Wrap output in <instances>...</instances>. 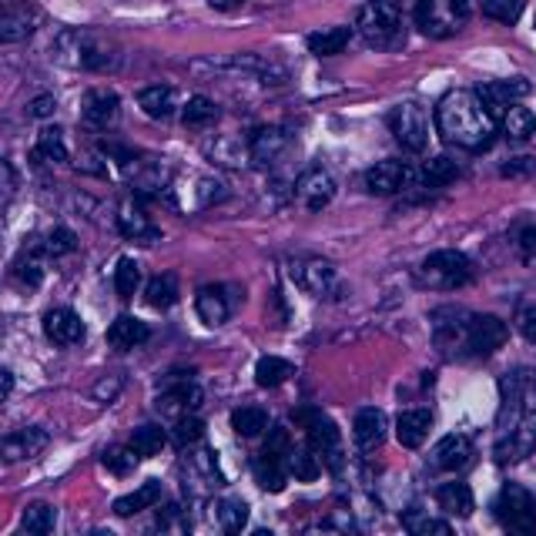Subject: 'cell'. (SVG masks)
I'll return each instance as SVG.
<instances>
[{"label":"cell","mask_w":536,"mask_h":536,"mask_svg":"<svg viewBox=\"0 0 536 536\" xmlns=\"http://www.w3.org/2000/svg\"><path fill=\"white\" fill-rule=\"evenodd\" d=\"M436 131L446 145L483 151L496 134V118L483 108L480 94L456 88L436 104Z\"/></svg>","instance_id":"obj_1"},{"label":"cell","mask_w":536,"mask_h":536,"mask_svg":"<svg viewBox=\"0 0 536 536\" xmlns=\"http://www.w3.org/2000/svg\"><path fill=\"white\" fill-rule=\"evenodd\" d=\"M356 31L376 51L399 47L406 41V11H402V0H366L356 14Z\"/></svg>","instance_id":"obj_2"},{"label":"cell","mask_w":536,"mask_h":536,"mask_svg":"<svg viewBox=\"0 0 536 536\" xmlns=\"http://www.w3.org/2000/svg\"><path fill=\"white\" fill-rule=\"evenodd\" d=\"M57 61L81 71H111L118 64V51L94 31H64L54 44Z\"/></svg>","instance_id":"obj_3"},{"label":"cell","mask_w":536,"mask_h":536,"mask_svg":"<svg viewBox=\"0 0 536 536\" xmlns=\"http://www.w3.org/2000/svg\"><path fill=\"white\" fill-rule=\"evenodd\" d=\"M473 0H416V27L433 41H449L469 24Z\"/></svg>","instance_id":"obj_4"},{"label":"cell","mask_w":536,"mask_h":536,"mask_svg":"<svg viewBox=\"0 0 536 536\" xmlns=\"http://www.w3.org/2000/svg\"><path fill=\"white\" fill-rule=\"evenodd\" d=\"M419 282L436 292L463 289V285L473 282V262H469L463 252H456V248H443V252H433L429 258H423V265H419Z\"/></svg>","instance_id":"obj_5"},{"label":"cell","mask_w":536,"mask_h":536,"mask_svg":"<svg viewBox=\"0 0 536 536\" xmlns=\"http://www.w3.org/2000/svg\"><path fill=\"white\" fill-rule=\"evenodd\" d=\"M295 423L305 429V446H309L315 456L325 459L332 469L342 466V449H339L342 436H339V426H335L329 416H322L319 409H299Z\"/></svg>","instance_id":"obj_6"},{"label":"cell","mask_w":536,"mask_h":536,"mask_svg":"<svg viewBox=\"0 0 536 536\" xmlns=\"http://www.w3.org/2000/svg\"><path fill=\"white\" fill-rule=\"evenodd\" d=\"M493 513L506 530L513 533H533L536 530V500L530 490H523L520 483H506L500 496L493 503Z\"/></svg>","instance_id":"obj_7"},{"label":"cell","mask_w":536,"mask_h":536,"mask_svg":"<svg viewBox=\"0 0 536 536\" xmlns=\"http://www.w3.org/2000/svg\"><path fill=\"white\" fill-rule=\"evenodd\" d=\"M389 131L396 134L399 145L406 151H413V155L426 151V145H429V114H426V108L416 101L396 104V108L389 111Z\"/></svg>","instance_id":"obj_8"},{"label":"cell","mask_w":536,"mask_h":536,"mask_svg":"<svg viewBox=\"0 0 536 536\" xmlns=\"http://www.w3.org/2000/svg\"><path fill=\"white\" fill-rule=\"evenodd\" d=\"M292 279L299 285L302 292L315 295V299H329L342 289L339 282V272H335V265L329 258H319V255H302L292 262Z\"/></svg>","instance_id":"obj_9"},{"label":"cell","mask_w":536,"mask_h":536,"mask_svg":"<svg viewBox=\"0 0 536 536\" xmlns=\"http://www.w3.org/2000/svg\"><path fill=\"white\" fill-rule=\"evenodd\" d=\"M510 339L503 319L496 315H466V339H463V356H493L496 349H503V342Z\"/></svg>","instance_id":"obj_10"},{"label":"cell","mask_w":536,"mask_h":536,"mask_svg":"<svg viewBox=\"0 0 536 536\" xmlns=\"http://www.w3.org/2000/svg\"><path fill=\"white\" fill-rule=\"evenodd\" d=\"M222 198H225V185L208 175H195L185 188L181 185L165 188V201H171L178 212H201V208H212Z\"/></svg>","instance_id":"obj_11"},{"label":"cell","mask_w":536,"mask_h":536,"mask_svg":"<svg viewBox=\"0 0 536 536\" xmlns=\"http://www.w3.org/2000/svg\"><path fill=\"white\" fill-rule=\"evenodd\" d=\"M41 24V11L27 0H4L0 4V44H17L31 37Z\"/></svg>","instance_id":"obj_12"},{"label":"cell","mask_w":536,"mask_h":536,"mask_svg":"<svg viewBox=\"0 0 536 536\" xmlns=\"http://www.w3.org/2000/svg\"><path fill=\"white\" fill-rule=\"evenodd\" d=\"M118 232L128 238V242H138V245H155L161 238V228L151 222V215L145 212L141 198H124L118 205Z\"/></svg>","instance_id":"obj_13"},{"label":"cell","mask_w":536,"mask_h":536,"mask_svg":"<svg viewBox=\"0 0 536 536\" xmlns=\"http://www.w3.org/2000/svg\"><path fill=\"white\" fill-rule=\"evenodd\" d=\"M201 402H205V389H201L195 379H178V382H171L168 389H161L158 413L175 423V419H181V416L198 413Z\"/></svg>","instance_id":"obj_14"},{"label":"cell","mask_w":536,"mask_h":536,"mask_svg":"<svg viewBox=\"0 0 536 536\" xmlns=\"http://www.w3.org/2000/svg\"><path fill=\"white\" fill-rule=\"evenodd\" d=\"M51 443L47 429L41 426H24L17 433H7L0 436V459L4 463H27V459H37Z\"/></svg>","instance_id":"obj_15"},{"label":"cell","mask_w":536,"mask_h":536,"mask_svg":"<svg viewBox=\"0 0 536 536\" xmlns=\"http://www.w3.org/2000/svg\"><path fill=\"white\" fill-rule=\"evenodd\" d=\"M289 145H292V134L285 128L268 124V128H258L252 138H248V161H252L255 168H272L275 161L289 151Z\"/></svg>","instance_id":"obj_16"},{"label":"cell","mask_w":536,"mask_h":536,"mask_svg":"<svg viewBox=\"0 0 536 536\" xmlns=\"http://www.w3.org/2000/svg\"><path fill=\"white\" fill-rule=\"evenodd\" d=\"M295 198H299L309 212H322V208L335 198V178L325 168L302 171L299 181H295Z\"/></svg>","instance_id":"obj_17"},{"label":"cell","mask_w":536,"mask_h":536,"mask_svg":"<svg viewBox=\"0 0 536 536\" xmlns=\"http://www.w3.org/2000/svg\"><path fill=\"white\" fill-rule=\"evenodd\" d=\"M476 94H480L483 108L490 111L493 118H503V111L510 108V104L523 101L526 94H530V84H526V78H506V81L483 84V88H476Z\"/></svg>","instance_id":"obj_18"},{"label":"cell","mask_w":536,"mask_h":536,"mask_svg":"<svg viewBox=\"0 0 536 536\" xmlns=\"http://www.w3.org/2000/svg\"><path fill=\"white\" fill-rule=\"evenodd\" d=\"M44 335L54 346H81L84 342V322L81 315L67 305H57L44 315Z\"/></svg>","instance_id":"obj_19"},{"label":"cell","mask_w":536,"mask_h":536,"mask_svg":"<svg viewBox=\"0 0 536 536\" xmlns=\"http://www.w3.org/2000/svg\"><path fill=\"white\" fill-rule=\"evenodd\" d=\"M413 178V171H409L406 161H379V165H372L366 171V188L372 195H396L399 188H406V181Z\"/></svg>","instance_id":"obj_20"},{"label":"cell","mask_w":536,"mask_h":536,"mask_svg":"<svg viewBox=\"0 0 536 536\" xmlns=\"http://www.w3.org/2000/svg\"><path fill=\"white\" fill-rule=\"evenodd\" d=\"M118 108H121V101L114 91L91 88L81 101V118L84 124H91V128H108V124L118 118Z\"/></svg>","instance_id":"obj_21"},{"label":"cell","mask_w":536,"mask_h":536,"mask_svg":"<svg viewBox=\"0 0 536 536\" xmlns=\"http://www.w3.org/2000/svg\"><path fill=\"white\" fill-rule=\"evenodd\" d=\"M352 429H356V446L362 449V453H376V449L386 443L389 419L382 409H359Z\"/></svg>","instance_id":"obj_22"},{"label":"cell","mask_w":536,"mask_h":536,"mask_svg":"<svg viewBox=\"0 0 536 536\" xmlns=\"http://www.w3.org/2000/svg\"><path fill=\"white\" fill-rule=\"evenodd\" d=\"M469 456H473V443H469V436L453 433V436L439 439L433 456H429V463H433V469H443V473H456V469H463L469 463Z\"/></svg>","instance_id":"obj_23"},{"label":"cell","mask_w":536,"mask_h":536,"mask_svg":"<svg viewBox=\"0 0 536 536\" xmlns=\"http://www.w3.org/2000/svg\"><path fill=\"white\" fill-rule=\"evenodd\" d=\"M252 473H255V483L262 486L265 493H282L285 483H289V463H285V456L268 453V449H262V453L252 459Z\"/></svg>","instance_id":"obj_24"},{"label":"cell","mask_w":536,"mask_h":536,"mask_svg":"<svg viewBox=\"0 0 536 536\" xmlns=\"http://www.w3.org/2000/svg\"><path fill=\"white\" fill-rule=\"evenodd\" d=\"M11 282L17 285V289L24 292H34L37 285L44 282V248H24L21 255L14 258L11 265Z\"/></svg>","instance_id":"obj_25"},{"label":"cell","mask_w":536,"mask_h":536,"mask_svg":"<svg viewBox=\"0 0 536 536\" xmlns=\"http://www.w3.org/2000/svg\"><path fill=\"white\" fill-rule=\"evenodd\" d=\"M148 335H151V329L138 319V315H118L108 329V346L118 352H131V349H138L141 342H148Z\"/></svg>","instance_id":"obj_26"},{"label":"cell","mask_w":536,"mask_h":536,"mask_svg":"<svg viewBox=\"0 0 536 536\" xmlns=\"http://www.w3.org/2000/svg\"><path fill=\"white\" fill-rule=\"evenodd\" d=\"M429 429H433V413L429 409H406L396 419V439L406 449H419L426 443Z\"/></svg>","instance_id":"obj_27"},{"label":"cell","mask_w":536,"mask_h":536,"mask_svg":"<svg viewBox=\"0 0 536 536\" xmlns=\"http://www.w3.org/2000/svg\"><path fill=\"white\" fill-rule=\"evenodd\" d=\"M195 309L205 325H222L228 322V315H232V302H228V292L222 285H205L195 299Z\"/></svg>","instance_id":"obj_28"},{"label":"cell","mask_w":536,"mask_h":536,"mask_svg":"<svg viewBox=\"0 0 536 536\" xmlns=\"http://www.w3.org/2000/svg\"><path fill=\"white\" fill-rule=\"evenodd\" d=\"M175 101H178V91L168 88V84H151V88H141L138 91V104L148 118L155 121H165L175 114Z\"/></svg>","instance_id":"obj_29"},{"label":"cell","mask_w":536,"mask_h":536,"mask_svg":"<svg viewBox=\"0 0 536 536\" xmlns=\"http://www.w3.org/2000/svg\"><path fill=\"white\" fill-rule=\"evenodd\" d=\"M158 500H161V483L158 480H148V483H141L138 490L118 496V500L111 503V510L118 513V516H134V513H141V510H151V506H155Z\"/></svg>","instance_id":"obj_30"},{"label":"cell","mask_w":536,"mask_h":536,"mask_svg":"<svg viewBox=\"0 0 536 536\" xmlns=\"http://www.w3.org/2000/svg\"><path fill=\"white\" fill-rule=\"evenodd\" d=\"M248 520V510L238 496H222V500L212 503V523L222 533H242Z\"/></svg>","instance_id":"obj_31"},{"label":"cell","mask_w":536,"mask_h":536,"mask_svg":"<svg viewBox=\"0 0 536 536\" xmlns=\"http://www.w3.org/2000/svg\"><path fill=\"white\" fill-rule=\"evenodd\" d=\"M436 500H439V506H443V513L459 516V520H466V516L473 513V506H476L473 490H469L466 483H443L436 490Z\"/></svg>","instance_id":"obj_32"},{"label":"cell","mask_w":536,"mask_h":536,"mask_svg":"<svg viewBox=\"0 0 536 536\" xmlns=\"http://www.w3.org/2000/svg\"><path fill=\"white\" fill-rule=\"evenodd\" d=\"M500 124H503V134L510 141H530L536 134V114L530 108H523L520 101L510 104V108L503 111Z\"/></svg>","instance_id":"obj_33"},{"label":"cell","mask_w":536,"mask_h":536,"mask_svg":"<svg viewBox=\"0 0 536 536\" xmlns=\"http://www.w3.org/2000/svg\"><path fill=\"white\" fill-rule=\"evenodd\" d=\"M352 41V31L349 27H322V31L309 34V51L315 57H332V54H342Z\"/></svg>","instance_id":"obj_34"},{"label":"cell","mask_w":536,"mask_h":536,"mask_svg":"<svg viewBox=\"0 0 536 536\" xmlns=\"http://www.w3.org/2000/svg\"><path fill=\"white\" fill-rule=\"evenodd\" d=\"M222 118V108L212 101V98H191L185 108H181V124L188 131H201V128H212V124Z\"/></svg>","instance_id":"obj_35"},{"label":"cell","mask_w":536,"mask_h":536,"mask_svg":"<svg viewBox=\"0 0 536 536\" xmlns=\"http://www.w3.org/2000/svg\"><path fill=\"white\" fill-rule=\"evenodd\" d=\"M165 443H168V436H165V429L161 426H155V423H141L138 429L131 433V439H128V446L138 453L141 459H151V456H158L161 449H165Z\"/></svg>","instance_id":"obj_36"},{"label":"cell","mask_w":536,"mask_h":536,"mask_svg":"<svg viewBox=\"0 0 536 536\" xmlns=\"http://www.w3.org/2000/svg\"><path fill=\"white\" fill-rule=\"evenodd\" d=\"M533 443H536V436L530 439V436L523 433V429H510V433H503L500 446H496V463H500V466L520 463V459L530 456Z\"/></svg>","instance_id":"obj_37"},{"label":"cell","mask_w":536,"mask_h":536,"mask_svg":"<svg viewBox=\"0 0 536 536\" xmlns=\"http://www.w3.org/2000/svg\"><path fill=\"white\" fill-rule=\"evenodd\" d=\"M289 376H295V366L289 359H282V356H262V359H258V366H255V382L262 389L282 386Z\"/></svg>","instance_id":"obj_38"},{"label":"cell","mask_w":536,"mask_h":536,"mask_svg":"<svg viewBox=\"0 0 536 536\" xmlns=\"http://www.w3.org/2000/svg\"><path fill=\"white\" fill-rule=\"evenodd\" d=\"M145 302L151 305V309H161V312L171 309V305L178 302V275H171V272L155 275L145 289Z\"/></svg>","instance_id":"obj_39"},{"label":"cell","mask_w":536,"mask_h":536,"mask_svg":"<svg viewBox=\"0 0 536 536\" xmlns=\"http://www.w3.org/2000/svg\"><path fill=\"white\" fill-rule=\"evenodd\" d=\"M285 463H289V476H295L299 483H315V480H319V473H322L319 456H315L309 446H305V449L292 446L289 456H285Z\"/></svg>","instance_id":"obj_40"},{"label":"cell","mask_w":536,"mask_h":536,"mask_svg":"<svg viewBox=\"0 0 536 536\" xmlns=\"http://www.w3.org/2000/svg\"><path fill=\"white\" fill-rule=\"evenodd\" d=\"M54 523H57V513H54L51 503L34 500V503L24 506V516H21V530H24V533L44 536V533L54 530Z\"/></svg>","instance_id":"obj_41"},{"label":"cell","mask_w":536,"mask_h":536,"mask_svg":"<svg viewBox=\"0 0 536 536\" xmlns=\"http://www.w3.org/2000/svg\"><path fill=\"white\" fill-rule=\"evenodd\" d=\"M268 426H272V423H268V413H265V409H258V406H242V409H235V413H232V429L242 439H258Z\"/></svg>","instance_id":"obj_42"},{"label":"cell","mask_w":536,"mask_h":536,"mask_svg":"<svg viewBox=\"0 0 536 536\" xmlns=\"http://www.w3.org/2000/svg\"><path fill=\"white\" fill-rule=\"evenodd\" d=\"M37 158L51 161V165H64V161L71 158L61 128H44L41 131V138H37Z\"/></svg>","instance_id":"obj_43"},{"label":"cell","mask_w":536,"mask_h":536,"mask_svg":"<svg viewBox=\"0 0 536 536\" xmlns=\"http://www.w3.org/2000/svg\"><path fill=\"white\" fill-rule=\"evenodd\" d=\"M138 285H141V265L134 258H121L118 268H114V292H118V299L131 302Z\"/></svg>","instance_id":"obj_44"},{"label":"cell","mask_w":536,"mask_h":536,"mask_svg":"<svg viewBox=\"0 0 536 536\" xmlns=\"http://www.w3.org/2000/svg\"><path fill=\"white\" fill-rule=\"evenodd\" d=\"M456 175H459V168H456V161H449V158H429L426 165H423V171H419V178H423V185H429V188H443V185H449V181H456Z\"/></svg>","instance_id":"obj_45"},{"label":"cell","mask_w":536,"mask_h":536,"mask_svg":"<svg viewBox=\"0 0 536 536\" xmlns=\"http://www.w3.org/2000/svg\"><path fill=\"white\" fill-rule=\"evenodd\" d=\"M402 526H406L409 533L416 536H446L449 533V523L439 520V516H429L423 510H409L406 516H402Z\"/></svg>","instance_id":"obj_46"},{"label":"cell","mask_w":536,"mask_h":536,"mask_svg":"<svg viewBox=\"0 0 536 536\" xmlns=\"http://www.w3.org/2000/svg\"><path fill=\"white\" fill-rule=\"evenodd\" d=\"M523 7L526 0H480V11L500 24H516L523 17Z\"/></svg>","instance_id":"obj_47"},{"label":"cell","mask_w":536,"mask_h":536,"mask_svg":"<svg viewBox=\"0 0 536 536\" xmlns=\"http://www.w3.org/2000/svg\"><path fill=\"white\" fill-rule=\"evenodd\" d=\"M191 466H195V476L205 486H222L225 483V476H222V469H218V463H215L212 449H195V453H191Z\"/></svg>","instance_id":"obj_48"},{"label":"cell","mask_w":536,"mask_h":536,"mask_svg":"<svg viewBox=\"0 0 536 536\" xmlns=\"http://www.w3.org/2000/svg\"><path fill=\"white\" fill-rule=\"evenodd\" d=\"M44 255H51V258H61V255H71L74 248H78V235L71 232V228H64V225H57L51 228V232L44 235Z\"/></svg>","instance_id":"obj_49"},{"label":"cell","mask_w":536,"mask_h":536,"mask_svg":"<svg viewBox=\"0 0 536 536\" xmlns=\"http://www.w3.org/2000/svg\"><path fill=\"white\" fill-rule=\"evenodd\" d=\"M201 436H205V423H201V419H198L195 413L175 419V429H171V443H175L178 449L195 446Z\"/></svg>","instance_id":"obj_50"},{"label":"cell","mask_w":536,"mask_h":536,"mask_svg":"<svg viewBox=\"0 0 536 536\" xmlns=\"http://www.w3.org/2000/svg\"><path fill=\"white\" fill-rule=\"evenodd\" d=\"M101 463L108 466L114 476H128L131 469L141 463V456L134 453L131 446H108V449H104V456H101Z\"/></svg>","instance_id":"obj_51"},{"label":"cell","mask_w":536,"mask_h":536,"mask_svg":"<svg viewBox=\"0 0 536 536\" xmlns=\"http://www.w3.org/2000/svg\"><path fill=\"white\" fill-rule=\"evenodd\" d=\"M212 155L218 158V165H232V168H242L245 161H248V148L242 151V145L238 141H232V138H222L215 145V151Z\"/></svg>","instance_id":"obj_52"},{"label":"cell","mask_w":536,"mask_h":536,"mask_svg":"<svg viewBox=\"0 0 536 536\" xmlns=\"http://www.w3.org/2000/svg\"><path fill=\"white\" fill-rule=\"evenodd\" d=\"M17 195V171L11 168V161L0 158V212L14 201Z\"/></svg>","instance_id":"obj_53"},{"label":"cell","mask_w":536,"mask_h":536,"mask_svg":"<svg viewBox=\"0 0 536 536\" xmlns=\"http://www.w3.org/2000/svg\"><path fill=\"white\" fill-rule=\"evenodd\" d=\"M265 433H268V439H265V449H268V453L289 456V449H292L289 429H282V426H268V429H265Z\"/></svg>","instance_id":"obj_54"},{"label":"cell","mask_w":536,"mask_h":536,"mask_svg":"<svg viewBox=\"0 0 536 536\" xmlns=\"http://www.w3.org/2000/svg\"><path fill=\"white\" fill-rule=\"evenodd\" d=\"M513 238H516V245H520V252H523L526 258L536 252V225L523 222L520 228H513Z\"/></svg>","instance_id":"obj_55"},{"label":"cell","mask_w":536,"mask_h":536,"mask_svg":"<svg viewBox=\"0 0 536 536\" xmlns=\"http://www.w3.org/2000/svg\"><path fill=\"white\" fill-rule=\"evenodd\" d=\"M158 526H161V530H178V533H185V530H188V520L181 516V506H168V510H161Z\"/></svg>","instance_id":"obj_56"},{"label":"cell","mask_w":536,"mask_h":536,"mask_svg":"<svg viewBox=\"0 0 536 536\" xmlns=\"http://www.w3.org/2000/svg\"><path fill=\"white\" fill-rule=\"evenodd\" d=\"M57 111V101L51 98V94H41V98H34L31 104H27V114H31V118H51V114Z\"/></svg>","instance_id":"obj_57"},{"label":"cell","mask_w":536,"mask_h":536,"mask_svg":"<svg viewBox=\"0 0 536 536\" xmlns=\"http://www.w3.org/2000/svg\"><path fill=\"white\" fill-rule=\"evenodd\" d=\"M516 325H520V332L526 335L530 342H536V309H523L516 315Z\"/></svg>","instance_id":"obj_58"},{"label":"cell","mask_w":536,"mask_h":536,"mask_svg":"<svg viewBox=\"0 0 536 536\" xmlns=\"http://www.w3.org/2000/svg\"><path fill=\"white\" fill-rule=\"evenodd\" d=\"M530 171H533V158H513L510 161V165H506L503 168V175H530Z\"/></svg>","instance_id":"obj_59"},{"label":"cell","mask_w":536,"mask_h":536,"mask_svg":"<svg viewBox=\"0 0 536 536\" xmlns=\"http://www.w3.org/2000/svg\"><path fill=\"white\" fill-rule=\"evenodd\" d=\"M11 392H14V372L11 369H0V406H4Z\"/></svg>","instance_id":"obj_60"},{"label":"cell","mask_w":536,"mask_h":536,"mask_svg":"<svg viewBox=\"0 0 536 536\" xmlns=\"http://www.w3.org/2000/svg\"><path fill=\"white\" fill-rule=\"evenodd\" d=\"M208 4H212L215 11H235V7H242L245 0H208Z\"/></svg>","instance_id":"obj_61"}]
</instances>
